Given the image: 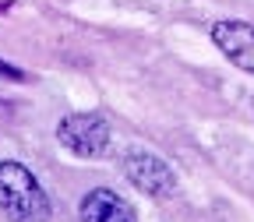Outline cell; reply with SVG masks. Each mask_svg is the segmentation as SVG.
<instances>
[{
	"label": "cell",
	"mask_w": 254,
	"mask_h": 222,
	"mask_svg": "<svg viewBox=\"0 0 254 222\" xmlns=\"http://www.w3.org/2000/svg\"><path fill=\"white\" fill-rule=\"evenodd\" d=\"M0 212L11 222H50V198L21 163H0Z\"/></svg>",
	"instance_id": "1"
},
{
	"label": "cell",
	"mask_w": 254,
	"mask_h": 222,
	"mask_svg": "<svg viewBox=\"0 0 254 222\" xmlns=\"http://www.w3.org/2000/svg\"><path fill=\"white\" fill-rule=\"evenodd\" d=\"M57 138L78 159H103L110 152V123L99 113H74L60 120Z\"/></svg>",
	"instance_id": "2"
},
{
	"label": "cell",
	"mask_w": 254,
	"mask_h": 222,
	"mask_svg": "<svg viewBox=\"0 0 254 222\" xmlns=\"http://www.w3.org/2000/svg\"><path fill=\"white\" fill-rule=\"evenodd\" d=\"M124 173H127V180H131L141 194H148V198H170L173 190H177L173 169H170L159 155H152V152H145V148H131V152L124 155Z\"/></svg>",
	"instance_id": "3"
},
{
	"label": "cell",
	"mask_w": 254,
	"mask_h": 222,
	"mask_svg": "<svg viewBox=\"0 0 254 222\" xmlns=\"http://www.w3.org/2000/svg\"><path fill=\"white\" fill-rule=\"evenodd\" d=\"M212 39L237 67L254 74V25H247V21H215Z\"/></svg>",
	"instance_id": "4"
},
{
	"label": "cell",
	"mask_w": 254,
	"mask_h": 222,
	"mask_svg": "<svg viewBox=\"0 0 254 222\" xmlns=\"http://www.w3.org/2000/svg\"><path fill=\"white\" fill-rule=\"evenodd\" d=\"M78 215H81V222H138L134 208L127 205L120 194L106 190V187H95V190H88V194L81 198Z\"/></svg>",
	"instance_id": "5"
},
{
	"label": "cell",
	"mask_w": 254,
	"mask_h": 222,
	"mask_svg": "<svg viewBox=\"0 0 254 222\" xmlns=\"http://www.w3.org/2000/svg\"><path fill=\"white\" fill-rule=\"evenodd\" d=\"M0 78H11V81H21V71H14L11 63H0Z\"/></svg>",
	"instance_id": "6"
}]
</instances>
